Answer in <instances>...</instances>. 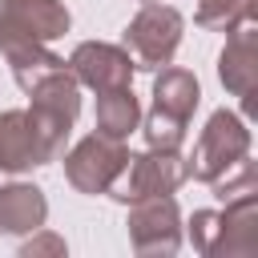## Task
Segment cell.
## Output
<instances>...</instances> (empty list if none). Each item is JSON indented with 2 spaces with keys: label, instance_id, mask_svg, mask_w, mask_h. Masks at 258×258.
<instances>
[{
  "label": "cell",
  "instance_id": "1",
  "mask_svg": "<svg viewBox=\"0 0 258 258\" xmlns=\"http://www.w3.org/2000/svg\"><path fill=\"white\" fill-rule=\"evenodd\" d=\"M226 210H194L189 242L202 258H242L258 250V194L222 202Z\"/></svg>",
  "mask_w": 258,
  "mask_h": 258
},
{
  "label": "cell",
  "instance_id": "2",
  "mask_svg": "<svg viewBox=\"0 0 258 258\" xmlns=\"http://www.w3.org/2000/svg\"><path fill=\"white\" fill-rule=\"evenodd\" d=\"M24 113L32 121V133H36L40 149H44V161H56L64 153V141H69L77 117H81V85L69 73V64L40 77L28 89V109Z\"/></svg>",
  "mask_w": 258,
  "mask_h": 258
},
{
  "label": "cell",
  "instance_id": "3",
  "mask_svg": "<svg viewBox=\"0 0 258 258\" xmlns=\"http://www.w3.org/2000/svg\"><path fill=\"white\" fill-rule=\"evenodd\" d=\"M181 32H185V16L173 8V4H145L129 24H125V48L133 56L137 69H165L173 64L177 56V44H181Z\"/></svg>",
  "mask_w": 258,
  "mask_h": 258
},
{
  "label": "cell",
  "instance_id": "4",
  "mask_svg": "<svg viewBox=\"0 0 258 258\" xmlns=\"http://www.w3.org/2000/svg\"><path fill=\"white\" fill-rule=\"evenodd\" d=\"M185 181H189V161L181 157V149H145V153H129V165L109 185V198L129 206V202H141V198L173 194Z\"/></svg>",
  "mask_w": 258,
  "mask_h": 258
},
{
  "label": "cell",
  "instance_id": "5",
  "mask_svg": "<svg viewBox=\"0 0 258 258\" xmlns=\"http://www.w3.org/2000/svg\"><path fill=\"white\" fill-rule=\"evenodd\" d=\"M242 157H250V129L238 113L218 109V113H210V121L194 145V157H185V161H189V177L210 185L214 177L234 169Z\"/></svg>",
  "mask_w": 258,
  "mask_h": 258
},
{
  "label": "cell",
  "instance_id": "6",
  "mask_svg": "<svg viewBox=\"0 0 258 258\" xmlns=\"http://www.w3.org/2000/svg\"><path fill=\"white\" fill-rule=\"evenodd\" d=\"M129 165V149L125 141H113L105 133H89L81 137L69 153H64V177L77 194H109V185L121 177V169Z\"/></svg>",
  "mask_w": 258,
  "mask_h": 258
},
{
  "label": "cell",
  "instance_id": "7",
  "mask_svg": "<svg viewBox=\"0 0 258 258\" xmlns=\"http://www.w3.org/2000/svg\"><path fill=\"white\" fill-rule=\"evenodd\" d=\"M125 226H129V242L141 258H169L181 246V210H177L173 194L129 202Z\"/></svg>",
  "mask_w": 258,
  "mask_h": 258
},
{
  "label": "cell",
  "instance_id": "8",
  "mask_svg": "<svg viewBox=\"0 0 258 258\" xmlns=\"http://www.w3.org/2000/svg\"><path fill=\"white\" fill-rule=\"evenodd\" d=\"M218 81L226 93L242 97V109L254 117V89H258V16H246L230 28L226 48L218 56Z\"/></svg>",
  "mask_w": 258,
  "mask_h": 258
},
{
  "label": "cell",
  "instance_id": "9",
  "mask_svg": "<svg viewBox=\"0 0 258 258\" xmlns=\"http://www.w3.org/2000/svg\"><path fill=\"white\" fill-rule=\"evenodd\" d=\"M69 73L77 77V85L93 89V93H109V89H125L133 85V56L125 44H105V40H85L73 48L69 56Z\"/></svg>",
  "mask_w": 258,
  "mask_h": 258
},
{
  "label": "cell",
  "instance_id": "10",
  "mask_svg": "<svg viewBox=\"0 0 258 258\" xmlns=\"http://www.w3.org/2000/svg\"><path fill=\"white\" fill-rule=\"evenodd\" d=\"M73 24L64 0H0V36L56 40Z\"/></svg>",
  "mask_w": 258,
  "mask_h": 258
},
{
  "label": "cell",
  "instance_id": "11",
  "mask_svg": "<svg viewBox=\"0 0 258 258\" xmlns=\"http://www.w3.org/2000/svg\"><path fill=\"white\" fill-rule=\"evenodd\" d=\"M36 165H48L44 161V149L32 133V121L24 109H4L0 113V169L4 173H24V169H36Z\"/></svg>",
  "mask_w": 258,
  "mask_h": 258
},
{
  "label": "cell",
  "instance_id": "12",
  "mask_svg": "<svg viewBox=\"0 0 258 258\" xmlns=\"http://www.w3.org/2000/svg\"><path fill=\"white\" fill-rule=\"evenodd\" d=\"M48 218L44 189L32 181H12L0 185V234H32Z\"/></svg>",
  "mask_w": 258,
  "mask_h": 258
},
{
  "label": "cell",
  "instance_id": "13",
  "mask_svg": "<svg viewBox=\"0 0 258 258\" xmlns=\"http://www.w3.org/2000/svg\"><path fill=\"white\" fill-rule=\"evenodd\" d=\"M0 52H4V60H8V69H12V77H16V85L28 93L40 77H48V73H56V69H64L69 60L64 56H56L44 40H28V36H0Z\"/></svg>",
  "mask_w": 258,
  "mask_h": 258
},
{
  "label": "cell",
  "instance_id": "14",
  "mask_svg": "<svg viewBox=\"0 0 258 258\" xmlns=\"http://www.w3.org/2000/svg\"><path fill=\"white\" fill-rule=\"evenodd\" d=\"M198 101H202V85H198L194 73L169 69V64L157 69V77H153V113H165V117L189 125Z\"/></svg>",
  "mask_w": 258,
  "mask_h": 258
},
{
  "label": "cell",
  "instance_id": "15",
  "mask_svg": "<svg viewBox=\"0 0 258 258\" xmlns=\"http://www.w3.org/2000/svg\"><path fill=\"white\" fill-rule=\"evenodd\" d=\"M137 125H141V105L133 97V85L97 93V133H105L113 141H125Z\"/></svg>",
  "mask_w": 258,
  "mask_h": 258
},
{
  "label": "cell",
  "instance_id": "16",
  "mask_svg": "<svg viewBox=\"0 0 258 258\" xmlns=\"http://www.w3.org/2000/svg\"><path fill=\"white\" fill-rule=\"evenodd\" d=\"M246 16H258V4L254 0H198L194 24L198 28H210V32H230Z\"/></svg>",
  "mask_w": 258,
  "mask_h": 258
},
{
  "label": "cell",
  "instance_id": "17",
  "mask_svg": "<svg viewBox=\"0 0 258 258\" xmlns=\"http://www.w3.org/2000/svg\"><path fill=\"white\" fill-rule=\"evenodd\" d=\"M210 189H214L218 202H234V198H242V194H258V165H254L250 157H242L234 169H226L222 177H214Z\"/></svg>",
  "mask_w": 258,
  "mask_h": 258
},
{
  "label": "cell",
  "instance_id": "18",
  "mask_svg": "<svg viewBox=\"0 0 258 258\" xmlns=\"http://www.w3.org/2000/svg\"><path fill=\"white\" fill-rule=\"evenodd\" d=\"M185 129H189V125H181V121H173V117H165V113H153V109H149V117H145V125H141L149 149H181V145H185Z\"/></svg>",
  "mask_w": 258,
  "mask_h": 258
},
{
  "label": "cell",
  "instance_id": "19",
  "mask_svg": "<svg viewBox=\"0 0 258 258\" xmlns=\"http://www.w3.org/2000/svg\"><path fill=\"white\" fill-rule=\"evenodd\" d=\"M40 254H64V238L60 234H52V230H32V238H24L20 242V258H40Z\"/></svg>",
  "mask_w": 258,
  "mask_h": 258
},
{
  "label": "cell",
  "instance_id": "20",
  "mask_svg": "<svg viewBox=\"0 0 258 258\" xmlns=\"http://www.w3.org/2000/svg\"><path fill=\"white\" fill-rule=\"evenodd\" d=\"M141 4H157V0H141Z\"/></svg>",
  "mask_w": 258,
  "mask_h": 258
}]
</instances>
